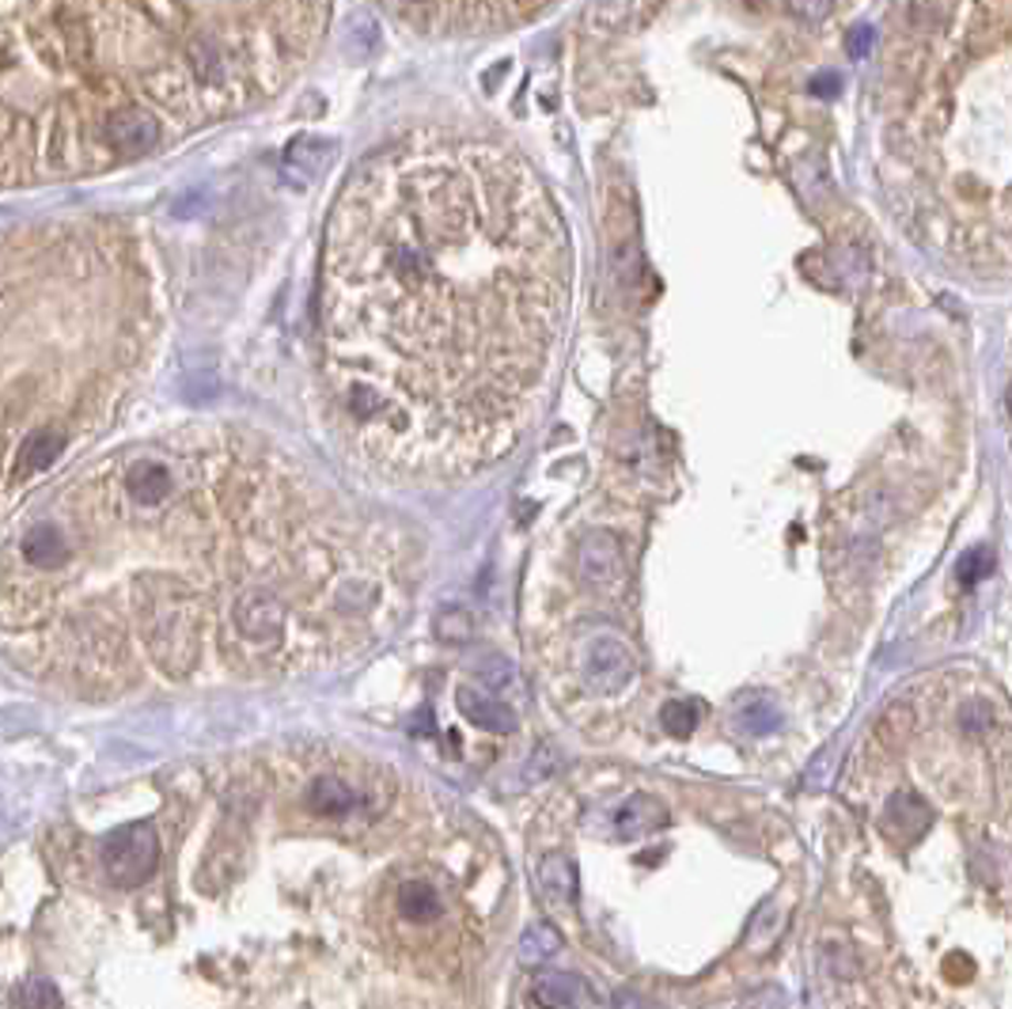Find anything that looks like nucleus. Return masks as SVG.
Masks as SVG:
<instances>
[{"mask_svg": "<svg viewBox=\"0 0 1012 1009\" xmlns=\"http://www.w3.org/2000/svg\"><path fill=\"white\" fill-rule=\"evenodd\" d=\"M573 251L516 152L403 137L327 221L319 357L338 425L398 475L451 478L523 437L554 376Z\"/></svg>", "mask_w": 1012, "mask_h": 1009, "instance_id": "1", "label": "nucleus"}, {"mask_svg": "<svg viewBox=\"0 0 1012 1009\" xmlns=\"http://www.w3.org/2000/svg\"><path fill=\"white\" fill-rule=\"evenodd\" d=\"M316 4L0 8V187L115 168L134 110L205 126L266 99L311 54Z\"/></svg>", "mask_w": 1012, "mask_h": 1009, "instance_id": "2", "label": "nucleus"}, {"mask_svg": "<svg viewBox=\"0 0 1012 1009\" xmlns=\"http://www.w3.org/2000/svg\"><path fill=\"white\" fill-rule=\"evenodd\" d=\"M99 858L118 889H141L148 877L156 873V865H160V835L145 820L126 824V828L110 831L103 839Z\"/></svg>", "mask_w": 1012, "mask_h": 1009, "instance_id": "3", "label": "nucleus"}, {"mask_svg": "<svg viewBox=\"0 0 1012 1009\" xmlns=\"http://www.w3.org/2000/svg\"><path fill=\"white\" fill-rule=\"evenodd\" d=\"M633 654L626 649L622 638L615 634H596L584 649V680L592 691L599 694H615L633 680Z\"/></svg>", "mask_w": 1012, "mask_h": 1009, "instance_id": "4", "label": "nucleus"}, {"mask_svg": "<svg viewBox=\"0 0 1012 1009\" xmlns=\"http://www.w3.org/2000/svg\"><path fill=\"white\" fill-rule=\"evenodd\" d=\"M456 707L459 713L470 721L475 729H486V733H516V710L509 702L493 699V694H482L475 687H459L456 691Z\"/></svg>", "mask_w": 1012, "mask_h": 1009, "instance_id": "5", "label": "nucleus"}, {"mask_svg": "<svg viewBox=\"0 0 1012 1009\" xmlns=\"http://www.w3.org/2000/svg\"><path fill=\"white\" fill-rule=\"evenodd\" d=\"M580 570L588 581L596 585H615L622 577V554H618V539L596 528V532L584 535L580 543Z\"/></svg>", "mask_w": 1012, "mask_h": 1009, "instance_id": "6", "label": "nucleus"}, {"mask_svg": "<svg viewBox=\"0 0 1012 1009\" xmlns=\"http://www.w3.org/2000/svg\"><path fill=\"white\" fill-rule=\"evenodd\" d=\"M303 801L316 816H327V820H342V816L356 812L361 808V794H356L349 782L334 778V774H319L316 782L308 786V794H303Z\"/></svg>", "mask_w": 1012, "mask_h": 1009, "instance_id": "7", "label": "nucleus"}, {"mask_svg": "<svg viewBox=\"0 0 1012 1009\" xmlns=\"http://www.w3.org/2000/svg\"><path fill=\"white\" fill-rule=\"evenodd\" d=\"M660 828H668V808L660 805L657 797H649V794L630 797V801H626L615 812V835L622 842L641 839V835H652V831H660Z\"/></svg>", "mask_w": 1012, "mask_h": 1009, "instance_id": "8", "label": "nucleus"}, {"mask_svg": "<svg viewBox=\"0 0 1012 1009\" xmlns=\"http://www.w3.org/2000/svg\"><path fill=\"white\" fill-rule=\"evenodd\" d=\"M330 156H334V145L330 141H319V137H300V141H292L289 156H285V171H289L292 182H311L327 171Z\"/></svg>", "mask_w": 1012, "mask_h": 1009, "instance_id": "9", "label": "nucleus"}, {"mask_svg": "<svg viewBox=\"0 0 1012 1009\" xmlns=\"http://www.w3.org/2000/svg\"><path fill=\"white\" fill-rule=\"evenodd\" d=\"M539 889H543L546 900L554 903H573L577 900V865H573V858L565 854H546L539 861Z\"/></svg>", "mask_w": 1012, "mask_h": 1009, "instance_id": "10", "label": "nucleus"}, {"mask_svg": "<svg viewBox=\"0 0 1012 1009\" xmlns=\"http://www.w3.org/2000/svg\"><path fill=\"white\" fill-rule=\"evenodd\" d=\"M736 729H744L747 736H766L774 733V729H781V707L770 699V694H744V699L736 702Z\"/></svg>", "mask_w": 1012, "mask_h": 1009, "instance_id": "11", "label": "nucleus"}, {"mask_svg": "<svg viewBox=\"0 0 1012 1009\" xmlns=\"http://www.w3.org/2000/svg\"><path fill=\"white\" fill-rule=\"evenodd\" d=\"M933 820V808L922 801L918 794H895L887 801V828H895L903 839H918L922 831L929 828Z\"/></svg>", "mask_w": 1012, "mask_h": 1009, "instance_id": "12", "label": "nucleus"}, {"mask_svg": "<svg viewBox=\"0 0 1012 1009\" xmlns=\"http://www.w3.org/2000/svg\"><path fill=\"white\" fill-rule=\"evenodd\" d=\"M535 1002L543 1009H573L584 998V983L573 971H546L535 979Z\"/></svg>", "mask_w": 1012, "mask_h": 1009, "instance_id": "13", "label": "nucleus"}, {"mask_svg": "<svg viewBox=\"0 0 1012 1009\" xmlns=\"http://www.w3.org/2000/svg\"><path fill=\"white\" fill-rule=\"evenodd\" d=\"M395 907H398V915H403L406 922H433V918H440L444 900H440V892H436L433 884L406 881L403 889H398V895H395Z\"/></svg>", "mask_w": 1012, "mask_h": 1009, "instance_id": "14", "label": "nucleus"}, {"mask_svg": "<svg viewBox=\"0 0 1012 1009\" xmlns=\"http://www.w3.org/2000/svg\"><path fill=\"white\" fill-rule=\"evenodd\" d=\"M557 949H562V934H557V926H550V922H531V926L520 934L516 960L523 964V968H539V964H546L550 956H557Z\"/></svg>", "mask_w": 1012, "mask_h": 1009, "instance_id": "15", "label": "nucleus"}, {"mask_svg": "<svg viewBox=\"0 0 1012 1009\" xmlns=\"http://www.w3.org/2000/svg\"><path fill=\"white\" fill-rule=\"evenodd\" d=\"M660 725L668 729L671 736H691L697 729V707L691 699H675L660 710Z\"/></svg>", "mask_w": 1012, "mask_h": 1009, "instance_id": "16", "label": "nucleus"}, {"mask_svg": "<svg viewBox=\"0 0 1012 1009\" xmlns=\"http://www.w3.org/2000/svg\"><path fill=\"white\" fill-rule=\"evenodd\" d=\"M20 1009H61V990L50 979H28L20 987Z\"/></svg>", "mask_w": 1012, "mask_h": 1009, "instance_id": "17", "label": "nucleus"}, {"mask_svg": "<svg viewBox=\"0 0 1012 1009\" xmlns=\"http://www.w3.org/2000/svg\"><path fill=\"white\" fill-rule=\"evenodd\" d=\"M990 570H993V551L990 546H974V551H967L963 559H959L956 577L963 581V585H974V581L986 577Z\"/></svg>", "mask_w": 1012, "mask_h": 1009, "instance_id": "18", "label": "nucleus"}, {"mask_svg": "<svg viewBox=\"0 0 1012 1009\" xmlns=\"http://www.w3.org/2000/svg\"><path fill=\"white\" fill-rule=\"evenodd\" d=\"M470 630H475V623H470L467 612H459V607H448V612L436 615V634L448 641H464L470 638Z\"/></svg>", "mask_w": 1012, "mask_h": 1009, "instance_id": "19", "label": "nucleus"}, {"mask_svg": "<svg viewBox=\"0 0 1012 1009\" xmlns=\"http://www.w3.org/2000/svg\"><path fill=\"white\" fill-rule=\"evenodd\" d=\"M482 680L490 683V687H509V683H512V668H509V660H501V657L482 660Z\"/></svg>", "mask_w": 1012, "mask_h": 1009, "instance_id": "20", "label": "nucleus"}, {"mask_svg": "<svg viewBox=\"0 0 1012 1009\" xmlns=\"http://www.w3.org/2000/svg\"><path fill=\"white\" fill-rule=\"evenodd\" d=\"M842 88V76L839 73H819L816 81H811V92L816 95H834Z\"/></svg>", "mask_w": 1012, "mask_h": 1009, "instance_id": "21", "label": "nucleus"}, {"mask_svg": "<svg viewBox=\"0 0 1012 1009\" xmlns=\"http://www.w3.org/2000/svg\"><path fill=\"white\" fill-rule=\"evenodd\" d=\"M869 50H872V28H853L850 54H869Z\"/></svg>", "mask_w": 1012, "mask_h": 1009, "instance_id": "22", "label": "nucleus"}, {"mask_svg": "<svg viewBox=\"0 0 1012 1009\" xmlns=\"http://www.w3.org/2000/svg\"><path fill=\"white\" fill-rule=\"evenodd\" d=\"M615 1009H657L652 1002H645V998L630 995V990H622V995H615Z\"/></svg>", "mask_w": 1012, "mask_h": 1009, "instance_id": "23", "label": "nucleus"}, {"mask_svg": "<svg viewBox=\"0 0 1012 1009\" xmlns=\"http://www.w3.org/2000/svg\"><path fill=\"white\" fill-rule=\"evenodd\" d=\"M1009 411H1012V387H1009Z\"/></svg>", "mask_w": 1012, "mask_h": 1009, "instance_id": "24", "label": "nucleus"}]
</instances>
